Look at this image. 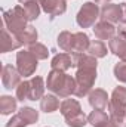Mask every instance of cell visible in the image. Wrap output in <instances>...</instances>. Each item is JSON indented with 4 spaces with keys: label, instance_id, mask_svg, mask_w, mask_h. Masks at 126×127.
<instances>
[{
    "label": "cell",
    "instance_id": "cell-9",
    "mask_svg": "<svg viewBox=\"0 0 126 127\" xmlns=\"http://www.w3.org/2000/svg\"><path fill=\"white\" fill-rule=\"evenodd\" d=\"M39 3H40V7L52 16L63 15L67 10L65 0H39Z\"/></svg>",
    "mask_w": 126,
    "mask_h": 127
},
{
    "label": "cell",
    "instance_id": "cell-25",
    "mask_svg": "<svg viewBox=\"0 0 126 127\" xmlns=\"http://www.w3.org/2000/svg\"><path fill=\"white\" fill-rule=\"evenodd\" d=\"M27 16H28V21H34L39 18L40 15V3L39 1H28V3H24L22 4Z\"/></svg>",
    "mask_w": 126,
    "mask_h": 127
},
{
    "label": "cell",
    "instance_id": "cell-36",
    "mask_svg": "<svg viewBox=\"0 0 126 127\" xmlns=\"http://www.w3.org/2000/svg\"><path fill=\"white\" fill-rule=\"evenodd\" d=\"M104 127H117V126H116V124H114V123H113V121L110 120V123H108L107 126H104Z\"/></svg>",
    "mask_w": 126,
    "mask_h": 127
},
{
    "label": "cell",
    "instance_id": "cell-16",
    "mask_svg": "<svg viewBox=\"0 0 126 127\" xmlns=\"http://www.w3.org/2000/svg\"><path fill=\"white\" fill-rule=\"evenodd\" d=\"M52 69H60V71H67L68 68L73 66V59L68 53H58L52 58L51 61Z\"/></svg>",
    "mask_w": 126,
    "mask_h": 127
},
{
    "label": "cell",
    "instance_id": "cell-27",
    "mask_svg": "<svg viewBox=\"0 0 126 127\" xmlns=\"http://www.w3.org/2000/svg\"><path fill=\"white\" fill-rule=\"evenodd\" d=\"M65 123L70 127H85L86 123H88V117L83 112H79L76 115H71V117L65 118Z\"/></svg>",
    "mask_w": 126,
    "mask_h": 127
},
{
    "label": "cell",
    "instance_id": "cell-33",
    "mask_svg": "<svg viewBox=\"0 0 126 127\" xmlns=\"http://www.w3.org/2000/svg\"><path fill=\"white\" fill-rule=\"evenodd\" d=\"M117 35L126 38V24H119V27H117Z\"/></svg>",
    "mask_w": 126,
    "mask_h": 127
},
{
    "label": "cell",
    "instance_id": "cell-8",
    "mask_svg": "<svg viewBox=\"0 0 126 127\" xmlns=\"http://www.w3.org/2000/svg\"><path fill=\"white\" fill-rule=\"evenodd\" d=\"M21 41L18 40V37L10 32L4 25L1 28V38H0V52L1 53H6V52H10V50H15L18 47H21Z\"/></svg>",
    "mask_w": 126,
    "mask_h": 127
},
{
    "label": "cell",
    "instance_id": "cell-4",
    "mask_svg": "<svg viewBox=\"0 0 126 127\" xmlns=\"http://www.w3.org/2000/svg\"><path fill=\"white\" fill-rule=\"evenodd\" d=\"M76 93L77 97L86 96L94 87L96 80V69L92 68H80L76 72Z\"/></svg>",
    "mask_w": 126,
    "mask_h": 127
},
{
    "label": "cell",
    "instance_id": "cell-19",
    "mask_svg": "<svg viewBox=\"0 0 126 127\" xmlns=\"http://www.w3.org/2000/svg\"><path fill=\"white\" fill-rule=\"evenodd\" d=\"M88 123H91L94 127H104L110 123V117L102 109H95L88 115Z\"/></svg>",
    "mask_w": 126,
    "mask_h": 127
},
{
    "label": "cell",
    "instance_id": "cell-6",
    "mask_svg": "<svg viewBox=\"0 0 126 127\" xmlns=\"http://www.w3.org/2000/svg\"><path fill=\"white\" fill-rule=\"evenodd\" d=\"M37 58L30 50H21L16 53V68L22 77H30L37 69Z\"/></svg>",
    "mask_w": 126,
    "mask_h": 127
},
{
    "label": "cell",
    "instance_id": "cell-20",
    "mask_svg": "<svg viewBox=\"0 0 126 127\" xmlns=\"http://www.w3.org/2000/svg\"><path fill=\"white\" fill-rule=\"evenodd\" d=\"M61 105H60V100H58V97L54 95H46L42 97V100H40V109L43 111V112H55L58 108H60Z\"/></svg>",
    "mask_w": 126,
    "mask_h": 127
},
{
    "label": "cell",
    "instance_id": "cell-17",
    "mask_svg": "<svg viewBox=\"0 0 126 127\" xmlns=\"http://www.w3.org/2000/svg\"><path fill=\"white\" fill-rule=\"evenodd\" d=\"M91 44V40L88 34L85 32H76L74 34V43H73V53H85L88 52Z\"/></svg>",
    "mask_w": 126,
    "mask_h": 127
},
{
    "label": "cell",
    "instance_id": "cell-11",
    "mask_svg": "<svg viewBox=\"0 0 126 127\" xmlns=\"http://www.w3.org/2000/svg\"><path fill=\"white\" fill-rule=\"evenodd\" d=\"M108 102H110L108 95L102 89H95L89 93V103L94 109H102L104 111L108 106Z\"/></svg>",
    "mask_w": 126,
    "mask_h": 127
},
{
    "label": "cell",
    "instance_id": "cell-3",
    "mask_svg": "<svg viewBox=\"0 0 126 127\" xmlns=\"http://www.w3.org/2000/svg\"><path fill=\"white\" fill-rule=\"evenodd\" d=\"M27 22H28V16H27L22 6H15L10 10L3 12V24H4V27L10 32H13L15 35L28 27Z\"/></svg>",
    "mask_w": 126,
    "mask_h": 127
},
{
    "label": "cell",
    "instance_id": "cell-15",
    "mask_svg": "<svg viewBox=\"0 0 126 127\" xmlns=\"http://www.w3.org/2000/svg\"><path fill=\"white\" fill-rule=\"evenodd\" d=\"M45 93V81L42 77H33L30 80V95L28 100H39Z\"/></svg>",
    "mask_w": 126,
    "mask_h": 127
},
{
    "label": "cell",
    "instance_id": "cell-21",
    "mask_svg": "<svg viewBox=\"0 0 126 127\" xmlns=\"http://www.w3.org/2000/svg\"><path fill=\"white\" fill-rule=\"evenodd\" d=\"M16 37H18V40L21 41V44H33V43H36V40H37V30L33 27V25H28L25 30H22L21 32H18L16 34Z\"/></svg>",
    "mask_w": 126,
    "mask_h": 127
},
{
    "label": "cell",
    "instance_id": "cell-28",
    "mask_svg": "<svg viewBox=\"0 0 126 127\" xmlns=\"http://www.w3.org/2000/svg\"><path fill=\"white\" fill-rule=\"evenodd\" d=\"M19 114L28 121V124H34V123L39 120V112H37L36 109L30 108V106H22V108L19 109Z\"/></svg>",
    "mask_w": 126,
    "mask_h": 127
},
{
    "label": "cell",
    "instance_id": "cell-23",
    "mask_svg": "<svg viewBox=\"0 0 126 127\" xmlns=\"http://www.w3.org/2000/svg\"><path fill=\"white\" fill-rule=\"evenodd\" d=\"M16 100L18 99H15V97H12V96H1L0 97V112L3 114V115H9V114H12L15 109H16Z\"/></svg>",
    "mask_w": 126,
    "mask_h": 127
},
{
    "label": "cell",
    "instance_id": "cell-1",
    "mask_svg": "<svg viewBox=\"0 0 126 127\" xmlns=\"http://www.w3.org/2000/svg\"><path fill=\"white\" fill-rule=\"evenodd\" d=\"M46 87L60 97H68L76 93V78L65 74V71L52 69L48 74Z\"/></svg>",
    "mask_w": 126,
    "mask_h": 127
},
{
    "label": "cell",
    "instance_id": "cell-24",
    "mask_svg": "<svg viewBox=\"0 0 126 127\" xmlns=\"http://www.w3.org/2000/svg\"><path fill=\"white\" fill-rule=\"evenodd\" d=\"M88 52L89 55H92L95 58H104L107 55V46L102 43V40H92Z\"/></svg>",
    "mask_w": 126,
    "mask_h": 127
},
{
    "label": "cell",
    "instance_id": "cell-26",
    "mask_svg": "<svg viewBox=\"0 0 126 127\" xmlns=\"http://www.w3.org/2000/svg\"><path fill=\"white\" fill-rule=\"evenodd\" d=\"M28 50L31 52L37 59H46V58H48V55H49L48 47H46L45 44H42V43H37V41L28 46Z\"/></svg>",
    "mask_w": 126,
    "mask_h": 127
},
{
    "label": "cell",
    "instance_id": "cell-5",
    "mask_svg": "<svg viewBox=\"0 0 126 127\" xmlns=\"http://www.w3.org/2000/svg\"><path fill=\"white\" fill-rule=\"evenodd\" d=\"M99 7L96 3H92V1H86L83 3V6L80 7L77 16H76V21L79 24V27L82 28H89L92 27L96 21V18L99 16Z\"/></svg>",
    "mask_w": 126,
    "mask_h": 127
},
{
    "label": "cell",
    "instance_id": "cell-2",
    "mask_svg": "<svg viewBox=\"0 0 126 127\" xmlns=\"http://www.w3.org/2000/svg\"><path fill=\"white\" fill-rule=\"evenodd\" d=\"M110 120L117 127H126V87L119 86L113 90L108 102Z\"/></svg>",
    "mask_w": 126,
    "mask_h": 127
},
{
    "label": "cell",
    "instance_id": "cell-35",
    "mask_svg": "<svg viewBox=\"0 0 126 127\" xmlns=\"http://www.w3.org/2000/svg\"><path fill=\"white\" fill-rule=\"evenodd\" d=\"M21 4H24V3H28V1H39V0H18Z\"/></svg>",
    "mask_w": 126,
    "mask_h": 127
},
{
    "label": "cell",
    "instance_id": "cell-34",
    "mask_svg": "<svg viewBox=\"0 0 126 127\" xmlns=\"http://www.w3.org/2000/svg\"><path fill=\"white\" fill-rule=\"evenodd\" d=\"M111 0H95V3L96 4H108Z\"/></svg>",
    "mask_w": 126,
    "mask_h": 127
},
{
    "label": "cell",
    "instance_id": "cell-14",
    "mask_svg": "<svg viewBox=\"0 0 126 127\" xmlns=\"http://www.w3.org/2000/svg\"><path fill=\"white\" fill-rule=\"evenodd\" d=\"M108 47L116 56H119L122 61H126V38L120 35H114L108 41Z\"/></svg>",
    "mask_w": 126,
    "mask_h": 127
},
{
    "label": "cell",
    "instance_id": "cell-29",
    "mask_svg": "<svg viewBox=\"0 0 126 127\" xmlns=\"http://www.w3.org/2000/svg\"><path fill=\"white\" fill-rule=\"evenodd\" d=\"M30 95V81H21L19 86L16 87V99L18 100H28Z\"/></svg>",
    "mask_w": 126,
    "mask_h": 127
},
{
    "label": "cell",
    "instance_id": "cell-30",
    "mask_svg": "<svg viewBox=\"0 0 126 127\" xmlns=\"http://www.w3.org/2000/svg\"><path fill=\"white\" fill-rule=\"evenodd\" d=\"M114 77L122 81V83H126V61H122V62H117L114 65Z\"/></svg>",
    "mask_w": 126,
    "mask_h": 127
},
{
    "label": "cell",
    "instance_id": "cell-7",
    "mask_svg": "<svg viewBox=\"0 0 126 127\" xmlns=\"http://www.w3.org/2000/svg\"><path fill=\"white\" fill-rule=\"evenodd\" d=\"M1 83L6 89H16L21 83V74L18 68L6 64L1 68Z\"/></svg>",
    "mask_w": 126,
    "mask_h": 127
},
{
    "label": "cell",
    "instance_id": "cell-31",
    "mask_svg": "<svg viewBox=\"0 0 126 127\" xmlns=\"http://www.w3.org/2000/svg\"><path fill=\"white\" fill-rule=\"evenodd\" d=\"M28 126V121L18 112L16 115H13L9 121H7V124H6V127H25Z\"/></svg>",
    "mask_w": 126,
    "mask_h": 127
},
{
    "label": "cell",
    "instance_id": "cell-12",
    "mask_svg": "<svg viewBox=\"0 0 126 127\" xmlns=\"http://www.w3.org/2000/svg\"><path fill=\"white\" fill-rule=\"evenodd\" d=\"M114 31H116L114 25L107 21H99L94 25V32L98 40H111L114 37Z\"/></svg>",
    "mask_w": 126,
    "mask_h": 127
},
{
    "label": "cell",
    "instance_id": "cell-32",
    "mask_svg": "<svg viewBox=\"0 0 126 127\" xmlns=\"http://www.w3.org/2000/svg\"><path fill=\"white\" fill-rule=\"evenodd\" d=\"M120 24H126V3H120Z\"/></svg>",
    "mask_w": 126,
    "mask_h": 127
},
{
    "label": "cell",
    "instance_id": "cell-10",
    "mask_svg": "<svg viewBox=\"0 0 126 127\" xmlns=\"http://www.w3.org/2000/svg\"><path fill=\"white\" fill-rule=\"evenodd\" d=\"M99 18H101V21H107L110 24L120 22V3L119 4H113V3L104 4L101 9Z\"/></svg>",
    "mask_w": 126,
    "mask_h": 127
},
{
    "label": "cell",
    "instance_id": "cell-18",
    "mask_svg": "<svg viewBox=\"0 0 126 127\" xmlns=\"http://www.w3.org/2000/svg\"><path fill=\"white\" fill-rule=\"evenodd\" d=\"M60 109H61V114L64 115V118H68L71 115H76V114L82 112V106L76 99H65L61 103Z\"/></svg>",
    "mask_w": 126,
    "mask_h": 127
},
{
    "label": "cell",
    "instance_id": "cell-22",
    "mask_svg": "<svg viewBox=\"0 0 126 127\" xmlns=\"http://www.w3.org/2000/svg\"><path fill=\"white\" fill-rule=\"evenodd\" d=\"M73 43H74V34L70 31H63L58 35V46L64 52H73Z\"/></svg>",
    "mask_w": 126,
    "mask_h": 127
},
{
    "label": "cell",
    "instance_id": "cell-13",
    "mask_svg": "<svg viewBox=\"0 0 126 127\" xmlns=\"http://www.w3.org/2000/svg\"><path fill=\"white\" fill-rule=\"evenodd\" d=\"M71 59H73V66H76L77 69H80V68L96 69V65H98L96 58L92 55H86V53H73Z\"/></svg>",
    "mask_w": 126,
    "mask_h": 127
}]
</instances>
